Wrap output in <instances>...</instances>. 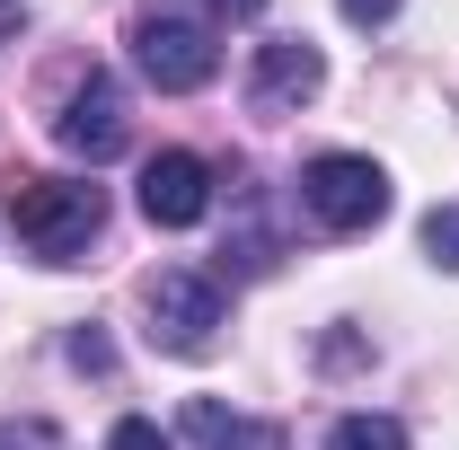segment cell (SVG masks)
<instances>
[{
  "label": "cell",
  "instance_id": "1",
  "mask_svg": "<svg viewBox=\"0 0 459 450\" xmlns=\"http://www.w3.org/2000/svg\"><path fill=\"white\" fill-rule=\"evenodd\" d=\"M9 229L27 238V256L80 265L98 247V229H107V186H89V177H27L9 195Z\"/></svg>",
  "mask_w": 459,
  "mask_h": 450
},
{
  "label": "cell",
  "instance_id": "2",
  "mask_svg": "<svg viewBox=\"0 0 459 450\" xmlns=\"http://www.w3.org/2000/svg\"><path fill=\"white\" fill-rule=\"evenodd\" d=\"M300 203H309V221L336 229V238L380 229L389 221V169L362 160V151H318V160L300 169Z\"/></svg>",
  "mask_w": 459,
  "mask_h": 450
},
{
  "label": "cell",
  "instance_id": "3",
  "mask_svg": "<svg viewBox=\"0 0 459 450\" xmlns=\"http://www.w3.org/2000/svg\"><path fill=\"white\" fill-rule=\"evenodd\" d=\"M142 309H151L160 353H212V336H221V318H230L221 282L204 274V265H160V274L142 282Z\"/></svg>",
  "mask_w": 459,
  "mask_h": 450
},
{
  "label": "cell",
  "instance_id": "4",
  "mask_svg": "<svg viewBox=\"0 0 459 450\" xmlns=\"http://www.w3.org/2000/svg\"><path fill=\"white\" fill-rule=\"evenodd\" d=\"M133 71H142L151 89L186 98V89H204V80L221 71V45H212L204 18H142V27H133Z\"/></svg>",
  "mask_w": 459,
  "mask_h": 450
},
{
  "label": "cell",
  "instance_id": "5",
  "mask_svg": "<svg viewBox=\"0 0 459 450\" xmlns=\"http://www.w3.org/2000/svg\"><path fill=\"white\" fill-rule=\"evenodd\" d=\"M124 133H133V124H124V89H115L107 71H89V80L62 98V115H54V142L71 160H89V169L124 151Z\"/></svg>",
  "mask_w": 459,
  "mask_h": 450
},
{
  "label": "cell",
  "instance_id": "6",
  "mask_svg": "<svg viewBox=\"0 0 459 450\" xmlns=\"http://www.w3.org/2000/svg\"><path fill=\"white\" fill-rule=\"evenodd\" d=\"M327 89V54L309 45V36H265L256 45V62H247V98L265 115H291V107H309Z\"/></svg>",
  "mask_w": 459,
  "mask_h": 450
},
{
  "label": "cell",
  "instance_id": "7",
  "mask_svg": "<svg viewBox=\"0 0 459 450\" xmlns=\"http://www.w3.org/2000/svg\"><path fill=\"white\" fill-rule=\"evenodd\" d=\"M204 212H212V169L195 151H160L142 169V221L151 229H195Z\"/></svg>",
  "mask_w": 459,
  "mask_h": 450
},
{
  "label": "cell",
  "instance_id": "8",
  "mask_svg": "<svg viewBox=\"0 0 459 450\" xmlns=\"http://www.w3.org/2000/svg\"><path fill=\"white\" fill-rule=\"evenodd\" d=\"M177 433H186L195 450H283V433H274V424H247V415H230L221 397H186Z\"/></svg>",
  "mask_w": 459,
  "mask_h": 450
},
{
  "label": "cell",
  "instance_id": "9",
  "mask_svg": "<svg viewBox=\"0 0 459 450\" xmlns=\"http://www.w3.org/2000/svg\"><path fill=\"white\" fill-rule=\"evenodd\" d=\"M327 450H406V424L398 415H336Z\"/></svg>",
  "mask_w": 459,
  "mask_h": 450
},
{
  "label": "cell",
  "instance_id": "10",
  "mask_svg": "<svg viewBox=\"0 0 459 450\" xmlns=\"http://www.w3.org/2000/svg\"><path fill=\"white\" fill-rule=\"evenodd\" d=\"M424 256H433L442 274H459V203H433V212H424Z\"/></svg>",
  "mask_w": 459,
  "mask_h": 450
},
{
  "label": "cell",
  "instance_id": "11",
  "mask_svg": "<svg viewBox=\"0 0 459 450\" xmlns=\"http://www.w3.org/2000/svg\"><path fill=\"white\" fill-rule=\"evenodd\" d=\"M107 450H177V442L160 433V424H151V415H124V424L107 433Z\"/></svg>",
  "mask_w": 459,
  "mask_h": 450
},
{
  "label": "cell",
  "instance_id": "12",
  "mask_svg": "<svg viewBox=\"0 0 459 450\" xmlns=\"http://www.w3.org/2000/svg\"><path fill=\"white\" fill-rule=\"evenodd\" d=\"M62 353H71L80 371H107V362H115V344L98 336V327H71V344H62Z\"/></svg>",
  "mask_w": 459,
  "mask_h": 450
},
{
  "label": "cell",
  "instance_id": "13",
  "mask_svg": "<svg viewBox=\"0 0 459 450\" xmlns=\"http://www.w3.org/2000/svg\"><path fill=\"white\" fill-rule=\"evenodd\" d=\"M344 18H353V27H389V18H398V0H344Z\"/></svg>",
  "mask_w": 459,
  "mask_h": 450
},
{
  "label": "cell",
  "instance_id": "14",
  "mask_svg": "<svg viewBox=\"0 0 459 450\" xmlns=\"http://www.w3.org/2000/svg\"><path fill=\"white\" fill-rule=\"evenodd\" d=\"M0 450H54V433H45V424H27V433H0Z\"/></svg>",
  "mask_w": 459,
  "mask_h": 450
},
{
  "label": "cell",
  "instance_id": "15",
  "mask_svg": "<svg viewBox=\"0 0 459 450\" xmlns=\"http://www.w3.org/2000/svg\"><path fill=\"white\" fill-rule=\"evenodd\" d=\"M212 9H221V18H256L265 0H212Z\"/></svg>",
  "mask_w": 459,
  "mask_h": 450
},
{
  "label": "cell",
  "instance_id": "16",
  "mask_svg": "<svg viewBox=\"0 0 459 450\" xmlns=\"http://www.w3.org/2000/svg\"><path fill=\"white\" fill-rule=\"evenodd\" d=\"M0 27H27V0H0Z\"/></svg>",
  "mask_w": 459,
  "mask_h": 450
}]
</instances>
